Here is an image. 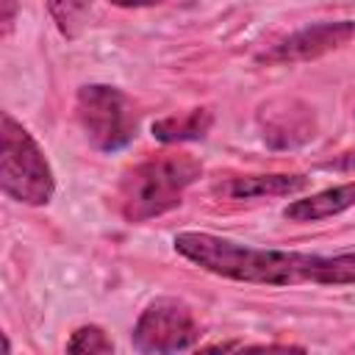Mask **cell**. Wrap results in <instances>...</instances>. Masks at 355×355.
<instances>
[{
	"mask_svg": "<svg viewBox=\"0 0 355 355\" xmlns=\"http://www.w3.org/2000/svg\"><path fill=\"white\" fill-rule=\"evenodd\" d=\"M108 3L116 8H144V6H158L164 0H108Z\"/></svg>",
	"mask_w": 355,
	"mask_h": 355,
	"instance_id": "obj_15",
	"label": "cell"
},
{
	"mask_svg": "<svg viewBox=\"0 0 355 355\" xmlns=\"http://www.w3.org/2000/svg\"><path fill=\"white\" fill-rule=\"evenodd\" d=\"M261 136L269 147L294 150L313 139L316 122L305 103L300 100H272L258 114Z\"/></svg>",
	"mask_w": 355,
	"mask_h": 355,
	"instance_id": "obj_7",
	"label": "cell"
},
{
	"mask_svg": "<svg viewBox=\"0 0 355 355\" xmlns=\"http://www.w3.org/2000/svg\"><path fill=\"white\" fill-rule=\"evenodd\" d=\"M75 116L89 139V144L100 153L125 150L139 130V116L130 97L108 83H86L75 94Z\"/></svg>",
	"mask_w": 355,
	"mask_h": 355,
	"instance_id": "obj_4",
	"label": "cell"
},
{
	"mask_svg": "<svg viewBox=\"0 0 355 355\" xmlns=\"http://www.w3.org/2000/svg\"><path fill=\"white\" fill-rule=\"evenodd\" d=\"M355 283V252L322 255L316 286H352Z\"/></svg>",
	"mask_w": 355,
	"mask_h": 355,
	"instance_id": "obj_12",
	"label": "cell"
},
{
	"mask_svg": "<svg viewBox=\"0 0 355 355\" xmlns=\"http://www.w3.org/2000/svg\"><path fill=\"white\" fill-rule=\"evenodd\" d=\"M175 250L194 266L252 286H316L322 255L302 250L252 247L205 230H183L175 236Z\"/></svg>",
	"mask_w": 355,
	"mask_h": 355,
	"instance_id": "obj_1",
	"label": "cell"
},
{
	"mask_svg": "<svg viewBox=\"0 0 355 355\" xmlns=\"http://www.w3.org/2000/svg\"><path fill=\"white\" fill-rule=\"evenodd\" d=\"M311 180L305 175H250V178H233L216 191L230 200H263V197H291L302 191Z\"/></svg>",
	"mask_w": 355,
	"mask_h": 355,
	"instance_id": "obj_9",
	"label": "cell"
},
{
	"mask_svg": "<svg viewBox=\"0 0 355 355\" xmlns=\"http://www.w3.org/2000/svg\"><path fill=\"white\" fill-rule=\"evenodd\" d=\"M14 14H17V0H3V33L6 36L14 28Z\"/></svg>",
	"mask_w": 355,
	"mask_h": 355,
	"instance_id": "obj_14",
	"label": "cell"
},
{
	"mask_svg": "<svg viewBox=\"0 0 355 355\" xmlns=\"http://www.w3.org/2000/svg\"><path fill=\"white\" fill-rule=\"evenodd\" d=\"M130 341L139 352H183L200 341L194 311L178 297H155L136 319Z\"/></svg>",
	"mask_w": 355,
	"mask_h": 355,
	"instance_id": "obj_5",
	"label": "cell"
},
{
	"mask_svg": "<svg viewBox=\"0 0 355 355\" xmlns=\"http://www.w3.org/2000/svg\"><path fill=\"white\" fill-rule=\"evenodd\" d=\"M0 189L22 205H47L55 194V178L44 150L11 114H3L0 128Z\"/></svg>",
	"mask_w": 355,
	"mask_h": 355,
	"instance_id": "obj_3",
	"label": "cell"
},
{
	"mask_svg": "<svg viewBox=\"0 0 355 355\" xmlns=\"http://www.w3.org/2000/svg\"><path fill=\"white\" fill-rule=\"evenodd\" d=\"M92 3L94 0H47V11H50L55 28L61 31V36L75 39L86 28Z\"/></svg>",
	"mask_w": 355,
	"mask_h": 355,
	"instance_id": "obj_11",
	"label": "cell"
},
{
	"mask_svg": "<svg viewBox=\"0 0 355 355\" xmlns=\"http://www.w3.org/2000/svg\"><path fill=\"white\" fill-rule=\"evenodd\" d=\"M355 36L352 19H336V22H316L308 28H300L297 33L286 36L275 47L258 55L261 64H300L313 61L319 55H327L338 47H344Z\"/></svg>",
	"mask_w": 355,
	"mask_h": 355,
	"instance_id": "obj_6",
	"label": "cell"
},
{
	"mask_svg": "<svg viewBox=\"0 0 355 355\" xmlns=\"http://www.w3.org/2000/svg\"><path fill=\"white\" fill-rule=\"evenodd\" d=\"M202 175V164L186 153L153 155L130 166L116 189L119 214L128 222H147L180 205L183 191Z\"/></svg>",
	"mask_w": 355,
	"mask_h": 355,
	"instance_id": "obj_2",
	"label": "cell"
},
{
	"mask_svg": "<svg viewBox=\"0 0 355 355\" xmlns=\"http://www.w3.org/2000/svg\"><path fill=\"white\" fill-rule=\"evenodd\" d=\"M211 125H214V114L208 108H191L186 114H172L153 122V136L164 144L197 141V139H205Z\"/></svg>",
	"mask_w": 355,
	"mask_h": 355,
	"instance_id": "obj_10",
	"label": "cell"
},
{
	"mask_svg": "<svg viewBox=\"0 0 355 355\" xmlns=\"http://www.w3.org/2000/svg\"><path fill=\"white\" fill-rule=\"evenodd\" d=\"M67 352H89V355H94V352H114V341L108 338V333L103 327L83 324V327H78L69 336Z\"/></svg>",
	"mask_w": 355,
	"mask_h": 355,
	"instance_id": "obj_13",
	"label": "cell"
},
{
	"mask_svg": "<svg viewBox=\"0 0 355 355\" xmlns=\"http://www.w3.org/2000/svg\"><path fill=\"white\" fill-rule=\"evenodd\" d=\"M352 205H355V180L322 189L311 197H300L283 208V216L288 222H322V219L338 216Z\"/></svg>",
	"mask_w": 355,
	"mask_h": 355,
	"instance_id": "obj_8",
	"label": "cell"
}]
</instances>
